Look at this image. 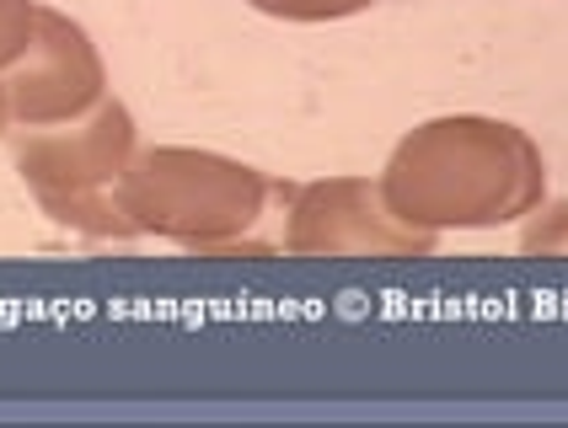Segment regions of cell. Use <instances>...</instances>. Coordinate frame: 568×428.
Masks as SVG:
<instances>
[{
    "mask_svg": "<svg viewBox=\"0 0 568 428\" xmlns=\"http://www.w3.org/2000/svg\"><path fill=\"white\" fill-rule=\"evenodd\" d=\"M547 166L537 140L499 119H429L392 151L381 198L413 231H494L541 210Z\"/></svg>",
    "mask_w": 568,
    "mask_h": 428,
    "instance_id": "1",
    "label": "cell"
},
{
    "mask_svg": "<svg viewBox=\"0 0 568 428\" xmlns=\"http://www.w3.org/2000/svg\"><path fill=\"white\" fill-rule=\"evenodd\" d=\"M274 183L210 151L156 145L129 161L119 204L134 236H161L199 257H263L268 242H253V225L268 210Z\"/></svg>",
    "mask_w": 568,
    "mask_h": 428,
    "instance_id": "2",
    "label": "cell"
},
{
    "mask_svg": "<svg viewBox=\"0 0 568 428\" xmlns=\"http://www.w3.org/2000/svg\"><path fill=\"white\" fill-rule=\"evenodd\" d=\"M17 172L32 187L38 210L64 231L92 242H129L119 187L134 161V119L124 102H97V113L75 129H17Z\"/></svg>",
    "mask_w": 568,
    "mask_h": 428,
    "instance_id": "3",
    "label": "cell"
},
{
    "mask_svg": "<svg viewBox=\"0 0 568 428\" xmlns=\"http://www.w3.org/2000/svg\"><path fill=\"white\" fill-rule=\"evenodd\" d=\"M290 204V257H435V236L413 231L386 210L381 183L327 177L312 187H280Z\"/></svg>",
    "mask_w": 568,
    "mask_h": 428,
    "instance_id": "4",
    "label": "cell"
},
{
    "mask_svg": "<svg viewBox=\"0 0 568 428\" xmlns=\"http://www.w3.org/2000/svg\"><path fill=\"white\" fill-rule=\"evenodd\" d=\"M0 86L11 102V119L22 129H54V123L81 119L87 108L102 102L108 70H102V54L92 49V38L70 17L38 6L28 54L6 70Z\"/></svg>",
    "mask_w": 568,
    "mask_h": 428,
    "instance_id": "5",
    "label": "cell"
},
{
    "mask_svg": "<svg viewBox=\"0 0 568 428\" xmlns=\"http://www.w3.org/2000/svg\"><path fill=\"white\" fill-rule=\"evenodd\" d=\"M263 17H280V22H338V17H359L371 11L376 0H247Z\"/></svg>",
    "mask_w": 568,
    "mask_h": 428,
    "instance_id": "6",
    "label": "cell"
},
{
    "mask_svg": "<svg viewBox=\"0 0 568 428\" xmlns=\"http://www.w3.org/2000/svg\"><path fill=\"white\" fill-rule=\"evenodd\" d=\"M32 22H38V6L32 0H0V70H11V64L28 54Z\"/></svg>",
    "mask_w": 568,
    "mask_h": 428,
    "instance_id": "7",
    "label": "cell"
},
{
    "mask_svg": "<svg viewBox=\"0 0 568 428\" xmlns=\"http://www.w3.org/2000/svg\"><path fill=\"white\" fill-rule=\"evenodd\" d=\"M520 252H526V257H568V198L526 225Z\"/></svg>",
    "mask_w": 568,
    "mask_h": 428,
    "instance_id": "8",
    "label": "cell"
},
{
    "mask_svg": "<svg viewBox=\"0 0 568 428\" xmlns=\"http://www.w3.org/2000/svg\"><path fill=\"white\" fill-rule=\"evenodd\" d=\"M6 123H11V102H6V86H0V134H6Z\"/></svg>",
    "mask_w": 568,
    "mask_h": 428,
    "instance_id": "9",
    "label": "cell"
}]
</instances>
